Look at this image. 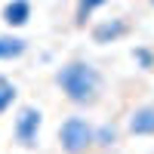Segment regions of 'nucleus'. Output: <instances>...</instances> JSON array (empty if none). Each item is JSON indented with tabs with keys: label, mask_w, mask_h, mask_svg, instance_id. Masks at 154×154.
<instances>
[{
	"label": "nucleus",
	"mask_w": 154,
	"mask_h": 154,
	"mask_svg": "<svg viewBox=\"0 0 154 154\" xmlns=\"http://www.w3.org/2000/svg\"><path fill=\"white\" fill-rule=\"evenodd\" d=\"M56 86L65 93L71 105H96L102 93V71L93 62L74 59L56 71Z\"/></svg>",
	"instance_id": "nucleus-1"
},
{
	"label": "nucleus",
	"mask_w": 154,
	"mask_h": 154,
	"mask_svg": "<svg viewBox=\"0 0 154 154\" xmlns=\"http://www.w3.org/2000/svg\"><path fill=\"white\" fill-rule=\"evenodd\" d=\"M93 136H96V126L80 114H71L59 126V145L65 154H86L93 148Z\"/></svg>",
	"instance_id": "nucleus-2"
},
{
	"label": "nucleus",
	"mask_w": 154,
	"mask_h": 154,
	"mask_svg": "<svg viewBox=\"0 0 154 154\" xmlns=\"http://www.w3.org/2000/svg\"><path fill=\"white\" fill-rule=\"evenodd\" d=\"M40 126H43V114H40V108H34V105L19 108L16 123H12L16 142H19V145H25V148H34L37 142H40Z\"/></svg>",
	"instance_id": "nucleus-3"
},
{
	"label": "nucleus",
	"mask_w": 154,
	"mask_h": 154,
	"mask_svg": "<svg viewBox=\"0 0 154 154\" xmlns=\"http://www.w3.org/2000/svg\"><path fill=\"white\" fill-rule=\"evenodd\" d=\"M126 31H130V22L126 19H105V22H99L93 28V40L96 43H114V40H120Z\"/></svg>",
	"instance_id": "nucleus-4"
},
{
	"label": "nucleus",
	"mask_w": 154,
	"mask_h": 154,
	"mask_svg": "<svg viewBox=\"0 0 154 154\" xmlns=\"http://www.w3.org/2000/svg\"><path fill=\"white\" fill-rule=\"evenodd\" d=\"M130 136H154V105H142L130 114L126 120Z\"/></svg>",
	"instance_id": "nucleus-5"
},
{
	"label": "nucleus",
	"mask_w": 154,
	"mask_h": 154,
	"mask_svg": "<svg viewBox=\"0 0 154 154\" xmlns=\"http://www.w3.org/2000/svg\"><path fill=\"white\" fill-rule=\"evenodd\" d=\"M31 19V0H9L3 6V22L9 28H22Z\"/></svg>",
	"instance_id": "nucleus-6"
},
{
	"label": "nucleus",
	"mask_w": 154,
	"mask_h": 154,
	"mask_svg": "<svg viewBox=\"0 0 154 154\" xmlns=\"http://www.w3.org/2000/svg\"><path fill=\"white\" fill-rule=\"evenodd\" d=\"M25 49H28V40H25V37H16V34H0V62L19 59V56H25Z\"/></svg>",
	"instance_id": "nucleus-7"
},
{
	"label": "nucleus",
	"mask_w": 154,
	"mask_h": 154,
	"mask_svg": "<svg viewBox=\"0 0 154 154\" xmlns=\"http://www.w3.org/2000/svg\"><path fill=\"white\" fill-rule=\"evenodd\" d=\"M93 145H99V148H114V145H117V126H114V123H102V126H96Z\"/></svg>",
	"instance_id": "nucleus-8"
},
{
	"label": "nucleus",
	"mask_w": 154,
	"mask_h": 154,
	"mask_svg": "<svg viewBox=\"0 0 154 154\" xmlns=\"http://www.w3.org/2000/svg\"><path fill=\"white\" fill-rule=\"evenodd\" d=\"M16 96H19L16 83H9L6 77H0V114H3V111H9V105L16 102Z\"/></svg>",
	"instance_id": "nucleus-9"
},
{
	"label": "nucleus",
	"mask_w": 154,
	"mask_h": 154,
	"mask_svg": "<svg viewBox=\"0 0 154 154\" xmlns=\"http://www.w3.org/2000/svg\"><path fill=\"white\" fill-rule=\"evenodd\" d=\"M105 3L108 0H80V3H77V25H83L99 6H105Z\"/></svg>",
	"instance_id": "nucleus-10"
},
{
	"label": "nucleus",
	"mask_w": 154,
	"mask_h": 154,
	"mask_svg": "<svg viewBox=\"0 0 154 154\" xmlns=\"http://www.w3.org/2000/svg\"><path fill=\"white\" fill-rule=\"evenodd\" d=\"M133 59H136V65L142 68V71H151L154 68V53H151L148 46H136L133 49Z\"/></svg>",
	"instance_id": "nucleus-11"
},
{
	"label": "nucleus",
	"mask_w": 154,
	"mask_h": 154,
	"mask_svg": "<svg viewBox=\"0 0 154 154\" xmlns=\"http://www.w3.org/2000/svg\"><path fill=\"white\" fill-rule=\"evenodd\" d=\"M151 3H154V0H151Z\"/></svg>",
	"instance_id": "nucleus-12"
}]
</instances>
